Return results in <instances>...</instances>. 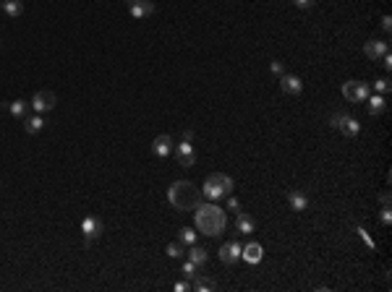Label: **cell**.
<instances>
[{
  "mask_svg": "<svg viewBox=\"0 0 392 292\" xmlns=\"http://www.w3.org/2000/svg\"><path fill=\"white\" fill-rule=\"evenodd\" d=\"M3 13L8 19H19L24 13V0H3Z\"/></svg>",
  "mask_w": 392,
  "mask_h": 292,
  "instance_id": "20",
  "label": "cell"
},
{
  "mask_svg": "<svg viewBox=\"0 0 392 292\" xmlns=\"http://www.w3.org/2000/svg\"><path fill=\"white\" fill-rule=\"evenodd\" d=\"M102 232H105V222H102L100 217L89 214V217L81 219V235H84L86 243H94L97 238H102Z\"/></svg>",
  "mask_w": 392,
  "mask_h": 292,
  "instance_id": "5",
  "label": "cell"
},
{
  "mask_svg": "<svg viewBox=\"0 0 392 292\" xmlns=\"http://www.w3.org/2000/svg\"><path fill=\"white\" fill-rule=\"evenodd\" d=\"M374 91H376V94H387V91H389V79H376L374 84H369Z\"/></svg>",
  "mask_w": 392,
  "mask_h": 292,
  "instance_id": "26",
  "label": "cell"
},
{
  "mask_svg": "<svg viewBox=\"0 0 392 292\" xmlns=\"http://www.w3.org/2000/svg\"><path fill=\"white\" fill-rule=\"evenodd\" d=\"M337 131H342L348 138H356V136L361 133V123H358L356 118H351V115H348V118H345V123H342V126H340Z\"/></svg>",
  "mask_w": 392,
  "mask_h": 292,
  "instance_id": "22",
  "label": "cell"
},
{
  "mask_svg": "<svg viewBox=\"0 0 392 292\" xmlns=\"http://www.w3.org/2000/svg\"><path fill=\"white\" fill-rule=\"evenodd\" d=\"M180 271H183V276H186V279L191 282V279H193V276H196V274H199V266H196V264H193V261H188V258H186V261H183V266H180Z\"/></svg>",
  "mask_w": 392,
  "mask_h": 292,
  "instance_id": "25",
  "label": "cell"
},
{
  "mask_svg": "<svg viewBox=\"0 0 392 292\" xmlns=\"http://www.w3.org/2000/svg\"><path fill=\"white\" fill-rule=\"evenodd\" d=\"M240 248H243V245H240L238 240L225 243L222 248H220V261H222L225 266H235L238 261H240Z\"/></svg>",
  "mask_w": 392,
  "mask_h": 292,
  "instance_id": "8",
  "label": "cell"
},
{
  "mask_svg": "<svg viewBox=\"0 0 392 292\" xmlns=\"http://www.w3.org/2000/svg\"><path fill=\"white\" fill-rule=\"evenodd\" d=\"M168 201L178 209V211H191L202 204V191L193 186L191 180H178L168 188Z\"/></svg>",
  "mask_w": 392,
  "mask_h": 292,
  "instance_id": "2",
  "label": "cell"
},
{
  "mask_svg": "<svg viewBox=\"0 0 392 292\" xmlns=\"http://www.w3.org/2000/svg\"><path fill=\"white\" fill-rule=\"evenodd\" d=\"M288 204H290L293 211H306L309 204H311V198L304 191H288Z\"/></svg>",
  "mask_w": 392,
  "mask_h": 292,
  "instance_id": "14",
  "label": "cell"
},
{
  "mask_svg": "<svg viewBox=\"0 0 392 292\" xmlns=\"http://www.w3.org/2000/svg\"><path fill=\"white\" fill-rule=\"evenodd\" d=\"M168 256L170 258H183L186 256V245H180L178 240L175 243H168Z\"/></svg>",
  "mask_w": 392,
  "mask_h": 292,
  "instance_id": "24",
  "label": "cell"
},
{
  "mask_svg": "<svg viewBox=\"0 0 392 292\" xmlns=\"http://www.w3.org/2000/svg\"><path fill=\"white\" fill-rule=\"evenodd\" d=\"M58 104V99H55V94L53 91H47V89H42V91H37V94L32 97V102H29V107H32L34 112H39V115H44V112H50L53 107Z\"/></svg>",
  "mask_w": 392,
  "mask_h": 292,
  "instance_id": "6",
  "label": "cell"
},
{
  "mask_svg": "<svg viewBox=\"0 0 392 292\" xmlns=\"http://www.w3.org/2000/svg\"><path fill=\"white\" fill-rule=\"evenodd\" d=\"M269 73L282 76V73H285V63H280V60H272V63H269Z\"/></svg>",
  "mask_w": 392,
  "mask_h": 292,
  "instance_id": "28",
  "label": "cell"
},
{
  "mask_svg": "<svg viewBox=\"0 0 392 292\" xmlns=\"http://www.w3.org/2000/svg\"><path fill=\"white\" fill-rule=\"evenodd\" d=\"M254 227H256V224H254V219L249 217L246 211H235V229H238L240 235H251Z\"/></svg>",
  "mask_w": 392,
  "mask_h": 292,
  "instance_id": "17",
  "label": "cell"
},
{
  "mask_svg": "<svg viewBox=\"0 0 392 292\" xmlns=\"http://www.w3.org/2000/svg\"><path fill=\"white\" fill-rule=\"evenodd\" d=\"M228 209L230 211H240V201H238L235 196H228Z\"/></svg>",
  "mask_w": 392,
  "mask_h": 292,
  "instance_id": "33",
  "label": "cell"
},
{
  "mask_svg": "<svg viewBox=\"0 0 392 292\" xmlns=\"http://www.w3.org/2000/svg\"><path fill=\"white\" fill-rule=\"evenodd\" d=\"M280 89L285 91V94H290V97H298L301 91H304V81H301L296 73H282L280 76Z\"/></svg>",
  "mask_w": 392,
  "mask_h": 292,
  "instance_id": "10",
  "label": "cell"
},
{
  "mask_svg": "<svg viewBox=\"0 0 392 292\" xmlns=\"http://www.w3.org/2000/svg\"><path fill=\"white\" fill-rule=\"evenodd\" d=\"M366 104H369V115H382V112L387 110V99H384V94H369Z\"/></svg>",
  "mask_w": 392,
  "mask_h": 292,
  "instance_id": "19",
  "label": "cell"
},
{
  "mask_svg": "<svg viewBox=\"0 0 392 292\" xmlns=\"http://www.w3.org/2000/svg\"><path fill=\"white\" fill-rule=\"evenodd\" d=\"M382 29H384L387 34L392 32V19H389V16H382Z\"/></svg>",
  "mask_w": 392,
  "mask_h": 292,
  "instance_id": "34",
  "label": "cell"
},
{
  "mask_svg": "<svg viewBox=\"0 0 392 292\" xmlns=\"http://www.w3.org/2000/svg\"><path fill=\"white\" fill-rule=\"evenodd\" d=\"M196 211V229H202L207 238H217L225 232V227H228V217H225V211L215 204V201H207V204H199L193 209Z\"/></svg>",
  "mask_w": 392,
  "mask_h": 292,
  "instance_id": "1",
  "label": "cell"
},
{
  "mask_svg": "<svg viewBox=\"0 0 392 292\" xmlns=\"http://www.w3.org/2000/svg\"><path fill=\"white\" fill-rule=\"evenodd\" d=\"M215 287H217V282L212 279V276L196 274L191 279V289H196V292H215Z\"/></svg>",
  "mask_w": 392,
  "mask_h": 292,
  "instance_id": "16",
  "label": "cell"
},
{
  "mask_svg": "<svg viewBox=\"0 0 392 292\" xmlns=\"http://www.w3.org/2000/svg\"><path fill=\"white\" fill-rule=\"evenodd\" d=\"M173 289H175V292H188V289H191V282H188V279H180V282H175Z\"/></svg>",
  "mask_w": 392,
  "mask_h": 292,
  "instance_id": "32",
  "label": "cell"
},
{
  "mask_svg": "<svg viewBox=\"0 0 392 292\" xmlns=\"http://www.w3.org/2000/svg\"><path fill=\"white\" fill-rule=\"evenodd\" d=\"M173 154H175V159H178L180 167H193V162H196V151H193L191 141H180L173 149Z\"/></svg>",
  "mask_w": 392,
  "mask_h": 292,
  "instance_id": "9",
  "label": "cell"
},
{
  "mask_svg": "<svg viewBox=\"0 0 392 292\" xmlns=\"http://www.w3.org/2000/svg\"><path fill=\"white\" fill-rule=\"evenodd\" d=\"M376 63H382V68H384V71H392V55H389V52H384L379 60H376Z\"/></svg>",
  "mask_w": 392,
  "mask_h": 292,
  "instance_id": "29",
  "label": "cell"
},
{
  "mask_svg": "<svg viewBox=\"0 0 392 292\" xmlns=\"http://www.w3.org/2000/svg\"><path fill=\"white\" fill-rule=\"evenodd\" d=\"M379 219H382V224H384V227H389V222H392V211H389V206H384V209H382Z\"/></svg>",
  "mask_w": 392,
  "mask_h": 292,
  "instance_id": "30",
  "label": "cell"
},
{
  "mask_svg": "<svg viewBox=\"0 0 392 292\" xmlns=\"http://www.w3.org/2000/svg\"><path fill=\"white\" fill-rule=\"evenodd\" d=\"M314 3H316V0H293V6H296V8H301V11L314 8Z\"/></svg>",
  "mask_w": 392,
  "mask_h": 292,
  "instance_id": "31",
  "label": "cell"
},
{
  "mask_svg": "<svg viewBox=\"0 0 392 292\" xmlns=\"http://www.w3.org/2000/svg\"><path fill=\"white\" fill-rule=\"evenodd\" d=\"M173 149H175V141L168 136V133H162V136H157L155 141H152V151H155V157H168V154H173Z\"/></svg>",
  "mask_w": 392,
  "mask_h": 292,
  "instance_id": "11",
  "label": "cell"
},
{
  "mask_svg": "<svg viewBox=\"0 0 392 292\" xmlns=\"http://www.w3.org/2000/svg\"><path fill=\"white\" fill-rule=\"evenodd\" d=\"M384 52H389V44H387L384 39H369V42L364 44V55H366L369 60H379Z\"/></svg>",
  "mask_w": 392,
  "mask_h": 292,
  "instance_id": "12",
  "label": "cell"
},
{
  "mask_svg": "<svg viewBox=\"0 0 392 292\" xmlns=\"http://www.w3.org/2000/svg\"><path fill=\"white\" fill-rule=\"evenodd\" d=\"M186 256H188V261H193V264L199 266V269H204V264L209 261V253L202 248V245H196V243L186 248Z\"/></svg>",
  "mask_w": 392,
  "mask_h": 292,
  "instance_id": "15",
  "label": "cell"
},
{
  "mask_svg": "<svg viewBox=\"0 0 392 292\" xmlns=\"http://www.w3.org/2000/svg\"><path fill=\"white\" fill-rule=\"evenodd\" d=\"M233 191V178L225 172H212L204 180V198L207 201H220V198H228Z\"/></svg>",
  "mask_w": 392,
  "mask_h": 292,
  "instance_id": "3",
  "label": "cell"
},
{
  "mask_svg": "<svg viewBox=\"0 0 392 292\" xmlns=\"http://www.w3.org/2000/svg\"><path fill=\"white\" fill-rule=\"evenodd\" d=\"M262 256H264V248H262L259 243H249V245H243V248H240V258L249 261V264H259Z\"/></svg>",
  "mask_w": 392,
  "mask_h": 292,
  "instance_id": "13",
  "label": "cell"
},
{
  "mask_svg": "<svg viewBox=\"0 0 392 292\" xmlns=\"http://www.w3.org/2000/svg\"><path fill=\"white\" fill-rule=\"evenodd\" d=\"M183 141H193V131H191V128L183 131Z\"/></svg>",
  "mask_w": 392,
  "mask_h": 292,
  "instance_id": "36",
  "label": "cell"
},
{
  "mask_svg": "<svg viewBox=\"0 0 392 292\" xmlns=\"http://www.w3.org/2000/svg\"><path fill=\"white\" fill-rule=\"evenodd\" d=\"M345 118H348V112H332V115H329V123H332V128H340L342 123H345Z\"/></svg>",
  "mask_w": 392,
  "mask_h": 292,
  "instance_id": "27",
  "label": "cell"
},
{
  "mask_svg": "<svg viewBox=\"0 0 392 292\" xmlns=\"http://www.w3.org/2000/svg\"><path fill=\"white\" fill-rule=\"evenodd\" d=\"M379 201H382V206H389V193H387V191L379 196Z\"/></svg>",
  "mask_w": 392,
  "mask_h": 292,
  "instance_id": "35",
  "label": "cell"
},
{
  "mask_svg": "<svg viewBox=\"0 0 392 292\" xmlns=\"http://www.w3.org/2000/svg\"><path fill=\"white\" fill-rule=\"evenodd\" d=\"M8 112L16 118V120H24L26 112H29V102H26V99H13V102H8Z\"/></svg>",
  "mask_w": 392,
  "mask_h": 292,
  "instance_id": "21",
  "label": "cell"
},
{
  "mask_svg": "<svg viewBox=\"0 0 392 292\" xmlns=\"http://www.w3.org/2000/svg\"><path fill=\"white\" fill-rule=\"evenodd\" d=\"M0 8H3V3H0Z\"/></svg>",
  "mask_w": 392,
  "mask_h": 292,
  "instance_id": "37",
  "label": "cell"
},
{
  "mask_svg": "<svg viewBox=\"0 0 392 292\" xmlns=\"http://www.w3.org/2000/svg\"><path fill=\"white\" fill-rule=\"evenodd\" d=\"M47 123H44V118L39 115V112H34V115H29V118H24V131L29 133V136H34V133H39Z\"/></svg>",
  "mask_w": 392,
  "mask_h": 292,
  "instance_id": "18",
  "label": "cell"
},
{
  "mask_svg": "<svg viewBox=\"0 0 392 292\" xmlns=\"http://www.w3.org/2000/svg\"><path fill=\"white\" fill-rule=\"evenodd\" d=\"M126 8L131 13V19H136V21L155 13V3H152V0H126Z\"/></svg>",
  "mask_w": 392,
  "mask_h": 292,
  "instance_id": "7",
  "label": "cell"
},
{
  "mask_svg": "<svg viewBox=\"0 0 392 292\" xmlns=\"http://www.w3.org/2000/svg\"><path fill=\"white\" fill-rule=\"evenodd\" d=\"M178 243L188 248V245H193V243H196V232H193V229H188V227H183V229L178 232Z\"/></svg>",
  "mask_w": 392,
  "mask_h": 292,
  "instance_id": "23",
  "label": "cell"
},
{
  "mask_svg": "<svg viewBox=\"0 0 392 292\" xmlns=\"http://www.w3.org/2000/svg\"><path fill=\"white\" fill-rule=\"evenodd\" d=\"M371 94V86L364 81H345L342 84V97L348 102H366Z\"/></svg>",
  "mask_w": 392,
  "mask_h": 292,
  "instance_id": "4",
  "label": "cell"
}]
</instances>
